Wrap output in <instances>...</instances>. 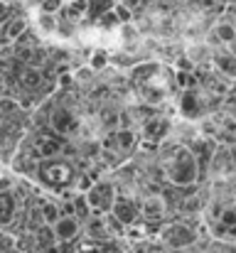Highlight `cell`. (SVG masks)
Returning a JSON list of instances; mask_svg holds the SVG:
<instances>
[{"label": "cell", "instance_id": "6da1fadb", "mask_svg": "<svg viewBox=\"0 0 236 253\" xmlns=\"http://www.w3.org/2000/svg\"><path fill=\"white\" fill-rule=\"evenodd\" d=\"M160 168H162V177L172 187H187V184H197L202 165H199V158L192 148L172 145L162 153Z\"/></svg>", "mask_w": 236, "mask_h": 253}, {"label": "cell", "instance_id": "7a4b0ae2", "mask_svg": "<svg viewBox=\"0 0 236 253\" xmlns=\"http://www.w3.org/2000/svg\"><path fill=\"white\" fill-rule=\"evenodd\" d=\"M37 179L42 187H49L52 192H62L67 187H74L77 182V169L69 160L62 158H49V160H40V165L35 168Z\"/></svg>", "mask_w": 236, "mask_h": 253}, {"label": "cell", "instance_id": "3957f363", "mask_svg": "<svg viewBox=\"0 0 236 253\" xmlns=\"http://www.w3.org/2000/svg\"><path fill=\"white\" fill-rule=\"evenodd\" d=\"M84 194H86L94 214H108L113 209V204H116V197H118L116 187L111 182H103V179H96L94 187L89 192H84Z\"/></svg>", "mask_w": 236, "mask_h": 253}, {"label": "cell", "instance_id": "277c9868", "mask_svg": "<svg viewBox=\"0 0 236 253\" xmlns=\"http://www.w3.org/2000/svg\"><path fill=\"white\" fill-rule=\"evenodd\" d=\"M111 214H113L123 226H136V224L143 219L141 202H136V199L128 197V194H118V197H116V204H113Z\"/></svg>", "mask_w": 236, "mask_h": 253}, {"label": "cell", "instance_id": "5b68a950", "mask_svg": "<svg viewBox=\"0 0 236 253\" xmlns=\"http://www.w3.org/2000/svg\"><path fill=\"white\" fill-rule=\"evenodd\" d=\"M47 126H49V130H54L59 135H69V133H74L79 128V118L69 106H57V108L49 111Z\"/></svg>", "mask_w": 236, "mask_h": 253}, {"label": "cell", "instance_id": "8992f818", "mask_svg": "<svg viewBox=\"0 0 236 253\" xmlns=\"http://www.w3.org/2000/svg\"><path fill=\"white\" fill-rule=\"evenodd\" d=\"M64 150V143H62V135L59 133H40L35 138V145H32V155L37 160H49V158H59V153Z\"/></svg>", "mask_w": 236, "mask_h": 253}, {"label": "cell", "instance_id": "52a82bcc", "mask_svg": "<svg viewBox=\"0 0 236 253\" xmlns=\"http://www.w3.org/2000/svg\"><path fill=\"white\" fill-rule=\"evenodd\" d=\"M160 239L170 249H187L197 241V231L192 226H185V224H170L167 229L160 231Z\"/></svg>", "mask_w": 236, "mask_h": 253}, {"label": "cell", "instance_id": "ba28073f", "mask_svg": "<svg viewBox=\"0 0 236 253\" xmlns=\"http://www.w3.org/2000/svg\"><path fill=\"white\" fill-rule=\"evenodd\" d=\"M111 214V211H108ZM108 214H91L89 219H84V236L94 244H103V241H111L113 231L108 229L111 221H108Z\"/></svg>", "mask_w": 236, "mask_h": 253}, {"label": "cell", "instance_id": "9c48e42d", "mask_svg": "<svg viewBox=\"0 0 236 253\" xmlns=\"http://www.w3.org/2000/svg\"><path fill=\"white\" fill-rule=\"evenodd\" d=\"M52 229H54V236H57L59 244H69V241H74L79 234L84 231V229H81V219L74 216V214H62V216L52 224Z\"/></svg>", "mask_w": 236, "mask_h": 253}, {"label": "cell", "instance_id": "30bf717a", "mask_svg": "<svg viewBox=\"0 0 236 253\" xmlns=\"http://www.w3.org/2000/svg\"><path fill=\"white\" fill-rule=\"evenodd\" d=\"M204 111V101H202V93L192 86V88H185L182 96H180V113L185 118H199Z\"/></svg>", "mask_w": 236, "mask_h": 253}, {"label": "cell", "instance_id": "8fae6325", "mask_svg": "<svg viewBox=\"0 0 236 253\" xmlns=\"http://www.w3.org/2000/svg\"><path fill=\"white\" fill-rule=\"evenodd\" d=\"M141 209H143V221H160L165 214H167V199L162 194H148L143 202H141Z\"/></svg>", "mask_w": 236, "mask_h": 253}, {"label": "cell", "instance_id": "7c38bea8", "mask_svg": "<svg viewBox=\"0 0 236 253\" xmlns=\"http://www.w3.org/2000/svg\"><path fill=\"white\" fill-rule=\"evenodd\" d=\"M27 32V17H7L2 20V44H15L22 35Z\"/></svg>", "mask_w": 236, "mask_h": 253}, {"label": "cell", "instance_id": "4fadbf2b", "mask_svg": "<svg viewBox=\"0 0 236 253\" xmlns=\"http://www.w3.org/2000/svg\"><path fill=\"white\" fill-rule=\"evenodd\" d=\"M17 211H20V207H17L12 187H2V229H10L15 224Z\"/></svg>", "mask_w": 236, "mask_h": 253}, {"label": "cell", "instance_id": "5bb4252c", "mask_svg": "<svg viewBox=\"0 0 236 253\" xmlns=\"http://www.w3.org/2000/svg\"><path fill=\"white\" fill-rule=\"evenodd\" d=\"M20 86L27 91H37L45 86V72L35 64H25V69L20 72Z\"/></svg>", "mask_w": 236, "mask_h": 253}, {"label": "cell", "instance_id": "9a60e30c", "mask_svg": "<svg viewBox=\"0 0 236 253\" xmlns=\"http://www.w3.org/2000/svg\"><path fill=\"white\" fill-rule=\"evenodd\" d=\"M35 22H37V30H40L42 35H57V32L62 30V25H59V15H57V12H45V10H37Z\"/></svg>", "mask_w": 236, "mask_h": 253}, {"label": "cell", "instance_id": "2e32d148", "mask_svg": "<svg viewBox=\"0 0 236 253\" xmlns=\"http://www.w3.org/2000/svg\"><path fill=\"white\" fill-rule=\"evenodd\" d=\"M165 133H167V123L162 118H157V116L143 123V138L148 143H160L165 138Z\"/></svg>", "mask_w": 236, "mask_h": 253}, {"label": "cell", "instance_id": "e0dca14e", "mask_svg": "<svg viewBox=\"0 0 236 253\" xmlns=\"http://www.w3.org/2000/svg\"><path fill=\"white\" fill-rule=\"evenodd\" d=\"M214 69L224 77H236V54L234 52H217L214 54Z\"/></svg>", "mask_w": 236, "mask_h": 253}, {"label": "cell", "instance_id": "ac0fdd59", "mask_svg": "<svg viewBox=\"0 0 236 253\" xmlns=\"http://www.w3.org/2000/svg\"><path fill=\"white\" fill-rule=\"evenodd\" d=\"M118 0H86V17L89 20H101L106 12L116 7Z\"/></svg>", "mask_w": 236, "mask_h": 253}, {"label": "cell", "instance_id": "d6986e66", "mask_svg": "<svg viewBox=\"0 0 236 253\" xmlns=\"http://www.w3.org/2000/svg\"><path fill=\"white\" fill-rule=\"evenodd\" d=\"M212 32H214V40L222 42V44H232V42H236V27L232 22H217Z\"/></svg>", "mask_w": 236, "mask_h": 253}, {"label": "cell", "instance_id": "ffe728a7", "mask_svg": "<svg viewBox=\"0 0 236 253\" xmlns=\"http://www.w3.org/2000/svg\"><path fill=\"white\" fill-rule=\"evenodd\" d=\"M116 138H118V150H133L136 145V133L131 128H118L116 130Z\"/></svg>", "mask_w": 236, "mask_h": 253}, {"label": "cell", "instance_id": "44dd1931", "mask_svg": "<svg viewBox=\"0 0 236 253\" xmlns=\"http://www.w3.org/2000/svg\"><path fill=\"white\" fill-rule=\"evenodd\" d=\"M106 64H108V54H106L103 49H96V52H91V59H89V69L98 72V69H103Z\"/></svg>", "mask_w": 236, "mask_h": 253}, {"label": "cell", "instance_id": "7402d4cb", "mask_svg": "<svg viewBox=\"0 0 236 253\" xmlns=\"http://www.w3.org/2000/svg\"><path fill=\"white\" fill-rule=\"evenodd\" d=\"M2 253H25L15 244V236L10 234V229H2Z\"/></svg>", "mask_w": 236, "mask_h": 253}, {"label": "cell", "instance_id": "603a6c76", "mask_svg": "<svg viewBox=\"0 0 236 253\" xmlns=\"http://www.w3.org/2000/svg\"><path fill=\"white\" fill-rule=\"evenodd\" d=\"M64 7H67L64 0H42V2H40V10H45V12H57V15H59Z\"/></svg>", "mask_w": 236, "mask_h": 253}, {"label": "cell", "instance_id": "cb8c5ba5", "mask_svg": "<svg viewBox=\"0 0 236 253\" xmlns=\"http://www.w3.org/2000/svg\"><path fill=\"white\" fill-rule=\"evenodd\" d=\"M126 253H136V251H126Z\"/></svg>", "mask_w": 236, "mask_h": 253}]
</instances>
